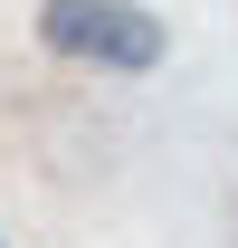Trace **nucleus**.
Masks as SVG:
<instances>
[{
	"label": "nucleus",
	"instance_id": "f257e3e1",
	"mask_svg": "<svg viewBox=\"0 0 238 248\" xmlns=\"http://www.w3.org/2000/svg\"><path fill=\"white\" fill-rule=\"evenodd\" d=\"M38 38L58 58H86V67H115V77H143L162 67L172 29L152 19L143 0H38Z\"/></svg>",
	"mask_w": 238,
	"mask_h": 248
}]
</instances>
